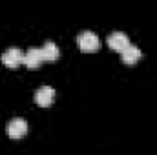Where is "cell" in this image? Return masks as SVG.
<instances>
[{
    "mask_svg": "<svg viewBox=\"0 0 157 155\" xmlns=\"http://www.w3.org/2000/svg\"><path fill=\"white\" fill-rule=\"evenodd\" d=\"M42 62H44V59H42L40 47H29L28 51H24V64H26L29 70L39 68Z\"/></svg>",
    "mask_w": 157,
    "mask_h": 155,
    "instance_id": "obj_5",
    "label": "cell"
},
{
    "mask_svg": "<svg viewBox=\"0 0 157 155\" xmlns=\"http://www.w3.org/2000/svg\"><path fill=\"white\" fill-rule=\"evenodd\" d=\"M40 51H42V59H44V60H49V62L57 60V59H59V55H60V49H59V47H57V44H55V42H51V40H46V42H44V46L40 47Z\"/></svg>",
    "mask_w": 157,
    "mask_h": 155,
    "instance_id": "obj_8",
    "label": "cell"
},
{
    "mask_svg": "<svg viewBox=\"0 0 157 155\" xmlns=\"http://www.w3.org/2000/svg\"><path fill=\"white\" fill-rule=\"evenodd\" d=\"M77 44H78V47H80L82 51H95V49L101 46V40H99V35H97V33L86 29V31L78 33Z\"/></svg>",
    "mask_w": 157,
    "mask_h": 155,
    "instance_id": "obj_1",
    "label": "cell"
},
{
    "mask_svg": "<svg viewBox=\"0 0 157 155\" xmlns=\"http://www.w3.org/2000/svg\"><path fill=\"white\" fill-rule=\"evenodd\" d=\"M26 133H28V122L24 119L17 117V119H11L9 120V124H7V135L11 139H20Z\"/></svg>",
    "mask_w": 157,
    "mask_h": 155,
    "instance_id": "obj_3",
    "label": "cell"
},
{
    "mask_svg": "<svg viewBox=\"0 0 157 155\" xmlns=\"http://www.w3.org/2000/svg\"><path fill=\"white\" fill-rule=\"evenodd\" d=\"M2 62L7 66V68H17L20 64H24V51L18 49V47H9L2 53Z\"/></svg>",
    "mask_w": 157,
    "mask_h": 155,
    "instance_id": "obj_2",
    "label": "cell"
},
{
    "mask_svg": "<svg viewBox=\"0 0 157 155\" xmlns=\"http://www.w3.org/2000/svg\"><path fill=\"white\" fill-rule=\"evenodd\" d=\"M141 55H143V51H141L137 46L130 44L128 47H124V49L121 51V60H122L124 64H135V62L141 59Z\"/></svg>",
    "mask_w": 157,
    "mask_h": 155,
    "instance_id": "obj_7",
    "label": "cell"
},
{
    "mask_svg": "<svg viewBox=\"0 0 157 155\" xmlns=\"http://www.w3.org/2000/svg\"><path fill=\"white\" fill-rule=\"evenodd\" d=\"M53 99H55V88H51V86H40L35 91V102L42 108L51 106Z\"/></svg>",
    "mask_w": 157,
    "mask_h": 155,
    "instance_id": "obj_4",
    "label": "cell"
},
{
    "mask_svg": "<svg viewBox=\"0 0 157 155\" xmlns=\"http://www.w3.org/2000/svg\"><path fill=\"white\" fill-rule=\"evenodd\" d=\"M108 46L115 51H122L124 47L130 46V39L124 31H113L110 37H108Z\"/></svg>",
    "mask_w": 157,
    "mask_h": 155,
    "instance_id": "obj_6",
    "label": "cell"
}]
</instances>
